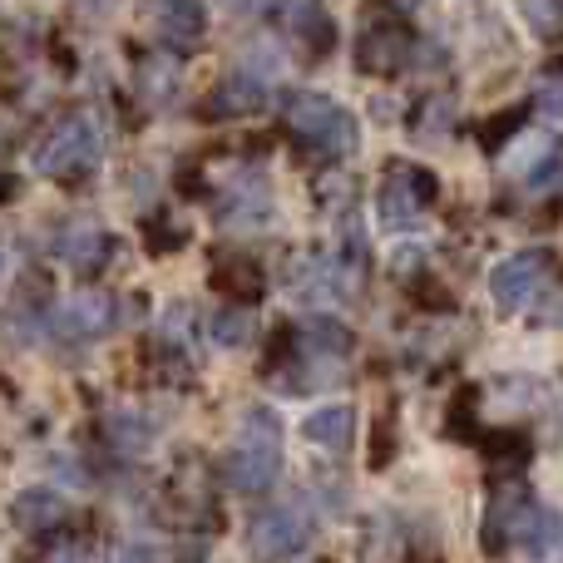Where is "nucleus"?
<instances>
[{
	"mask_svg": "<svg viewBox=\"0 0 563 563\" xmlns=\"http://www.w3.org/2000/svg\"><path fill=\"white\" fill-rule=\"evenodd\" d=\"M282 470V426L273 410H247V426L243 435H238L233 455H228V479H233L238 489H247V495H263V489H273Z\"/></svg>",
	"mask_w": 563,
	"mask_h": 563,
	"instance_id": "1",
	"label": "nucleus"
},
{
	"mask_svg": "<svg viewBox=\"0 0 563 563\" xmlns=\"http://www.w3.org/2000/svg\"><path fill=\"white\" fill-rule=\"evenodd\" d=\"M95 164H99V129L89 114H65L35 148V168L45 178H59V184L89 178Z\"/></svg>",
	"mask_w": 563,
	"mask_h": 563,
	"instance_id": "2",
	"label": "nucleus"
},
{
	"mask_svg": "<svg viewBox=\"0 0 563 563\" xmlns=\"http://www.w3.org/2000/svg\"><path fill=\"white\" fill-rule=\"evenodd\" d=\"M287 124H291V134L307 148H317V154H351V148H356V119L321 95H291Z\"/></svg>",
	"mask_w": 563,
	"mask_h": 563,
	"instance_id": "3",
	"label": "nucleus"
},
{
	"mask_svg": "<svg viewBox=\"0 0 563 563\" xmlns=\"http://www.w3.org/2000/svg\"><path fill=\"white\" fill-rule=\"evenodd\" d=\"M440 194L435 174L420 164H406V158H390L386 174H380V194H376V208H380V223L386 228H410L420 218V208H430Z\"/></svg>",
	"mask_w": 563,
	"mask_h": 563,
	"instance_id": "4",
	"label": "nucleus"
},
{
	"mask_svg": "<svg viewBox=\"0 0 563 563\" xmlns=\"http://www.w3.org/2000/svg\"><path fill=\"white\" fill-rule=\"evenodd\" d=\"M554 273H559V263H554L549 253H515L509 263L495 267V277H489L495 307H499V311H519Z\"/></svg>",
	"mask_w": 563,
	"mask_h": 563,
	"instance_id": "5",
	"label": "nucleus"
},
{
	"mask_svg": "<svg viewBox=\"0 0 563 563\" xmlns=\"http://www.w3.org/2000/svg\"><path fill=\"white\" fill-rule=\"evenodd\" d=\"M406 55H410V35L400 25H371L356 45L361 69H371V75H376V69H400Z\"/></svg>",
	"mask_w": 563,
	"mask_h": 563,
	"instance_id": "6",
	"label": "nucleus"
},
{
	"mask_svg": "<svg viewBox=\"0 0 563 563\" xmlns=\"http://www.w3.org/2000/svg\"><path fill=\"white\" fill-rule=\"evenodd\" d=\"M301 515L297 509H267L263 519L253 525V549H257V559H282L287 549H297L301 544Z\"/></svg>",
	"mask_w": 563,
	"mask_h": 563,
	"instance_id": "7",
	"label": "nucleus"
},
{
	"mask_svg": "<svg viewBox=\"0 0 563 563\" xmlns=\"http://www.w3.org/2000/svg\"><path fill=\"white\" fill-rule=\"evenodd\" d=\"M59 519H65V499L49 495V489H25V495L10 505V525L25 529V534H45Z\"/></svg>",
	"mask_w": 563,
	"mask_h": 563,
	"instance_id": "8",
	"label": "nucleus"
},
{
	"mask_svg": "<svg viewBox=\"0 0 563 563\" xmlns=\"http://www.w3.org/2000/svg\"><path fill=\"white\" fill-rule=\"evenodd\" d=\"M154 15H158V30H164L174 45H198L203 40V5L198 0H158L154 5Z\"/></svg>",
	"mask_w": 563,
	"mask_h": 563,
	"instance_id": "9",
	"label": "nucleus"
},
{
	"mask_svg": "<svg viewBox=\"0 0 563 563\" xmlns=\"http://www.w3.org/2000/svg\"><path fill=\"white\" fill-rule=\"evenodd\" d=\"M307 440H317V445H327V450H346L351 445V410L346 406L317 410V416L307 420Z\"/></svg>",
	"mask_w": 563,
	"mask_h": 563,
	"instance_id": "10",
	"label": "nucleus"
},
{
	"mask_svg": "<svg viewBox=\"0 0 563 563\" xmlns=\"http://www.w3.org/2000/svg\"><path fill=\"white\" fill-rule=\"evenodd\" d=\"M213 282H218V287H223L233 301H253L257 291H263V273H257L253 263H243V257H228V263L213 273Z\"/></svg>",
	"mask_w": 563,
	"mask_h": 563,
	"instance_id": "11",
	"label": "nucleus"
},
{
	"mask_svg": "<svg viewBox=\"0 0 563 563\" xmlns=\"http://www.w3.org/2000/svg\"><path fill=\"white\" fill-rule=\"evenodd\" d=\"M109 297H79L65 307V331H75V336H95V331L109 327Z\"/></svg>",
	"mask_w": 563,
	"mask_h": 563,
	"instance_id": "12",
	"label": "nucleus"
},
{
	"mask_svg": "<svg viewBox=\"0 0 563 563\" xmlns=\"http://www.w3.org/2000/svg\"><path fill=\"white\" fill-rule=\"evenodd\" d=\"M257 104H263V85L238 75L213 95V109H208V114H247V109H257Z\"/></svg>",
	"mask_w": 563,
	"mask_h": 563,
	"instance_id": "13",
	"label": "nucleus"
},
{
	"mask_svg": "<svg viewBox=\"0 0 563 563\" xmlns=\"http://www.w3.org/2000/svg\"><path fill=\"white\" fill-rule=\"evenodd\" d=\"M534 104L544 109L549 119H563V59H554V65L539 69V79H534Z\"/></svg>",
	"mask_w": 563,
	"mask_h": 563,
	"instance_id": "14",
	"label": "nucleus"
},
{
	"mask_svg": "<svg viewBox=\"0 0 563 563\" xmlns=\"http://www.w3.org/2000/svg\"><path fill=\"white\" fill-rule=\"evenodd\" d=\"M529 20H534V30H544V35H563V0H525Z\"/></svg>",
	"mask_w": 563,
	"mask_h": 563,
	"instance_id": "15",
	"label": "nucleus"
},
{
	"mask_svg": "<svg viewBox=\"0 0 563 563\" xmlns=\"http://www.w3.org/2000/svg\"><path fill=\"white\" fill-rule=\"evenodd\" d=\"M40 563H89V549L79 539H59V544H49V554Z\"/></svg>",
	"mask_w": 563,
	"mask_h": 563,
	"instance_id": "16",
	"label": "nucleus"
},
{
	"mask_svg": "<svg viewBox=\"0 0 563 563\" xmlns=\"http://www.w3.org/2000/svg\"><path fill=\"white\" fill-rule=\"evenodd\" d=\"M119 563H158V559H154V549H139L134 544V549H124V554H119Z\"/></svg>",
	"mask_w": 563,
	"mask_h": 563,
	"instance_id": "17",
	"label": "nucleus"
},
{
	"mask_svg": "<svg viewBox=\"0 0 563 563\" xmlns=\"http://www.w3.org/2000/svg\"><path fill=\"white\" fill-rule=\"evenodd\" d=\"M10 198H15V178L0 174V203H10Z\"/></svg>",
	"mask_w": 563,
	"mask_h": 563,
	"instance_id": "18",
	"label": "nucleus"
},
{
	"mask_svg": "<svg viewBox=\"0 0 563 563\" xmlns=\"http://www.w3.org/2000/svg\"><path fill=\"white\" fill-rule=\"evenodd\" d=\"M238 5H243V0H238Z\"/></svg>",
	"mask_w": 563,
	"mask_h": 563,
	"instance_id": "19",
	"label": "nucleus"
}]
</instances>
